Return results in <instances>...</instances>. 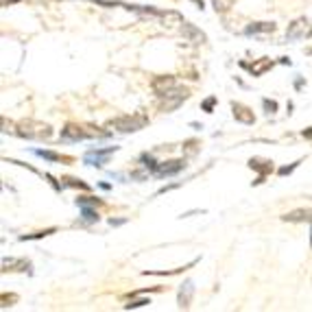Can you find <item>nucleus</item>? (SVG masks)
I'll return each instance as SVG.
<instances>
[{"instance_id": "21", "label": "nucleus", "mask_w": 312, "mask_h": 312, "mask_svg": "<svg viewBox=\"0 0 312 312\" xmlns=\"http://www.w3.org/2000/svg\"><path fill=\"white\" fill-rule=\"evenodd\" d=\"M234 0H212V4H214L216 11H225V9H229V4H232Z\"/></svg>"}, {"instance_id": "15", "label": "nucleus", "mask_w": 312, "mask_h": 312, "mask_svg": "<svg viewBox=\"0 0 312 312\" xmlns=\"http://www.w3.org/2000/svg\"><path fill=\"white\" fill-rule=\"evenodd\" d=\"M242 66H245V68H249V72H251V74H262V72H264V70H269V68L271 66H273V61H269V59H264V61H260V63H257V66H247V63H242Z\"/></svg>"}, {"instance_id": "1", "label": "nucleus", "mask_w": 312, "mask_h": 312, "mask_svg": "<svg viewBox=\"0 0 312 312\" xmlns=\"http://www.w3.org/2000/svg\"><path fill=\"white\" fill-rule=\"evenodd\" d=\"M18 135H22V138H26V140H46V138H51V135H53V131H51V127H48V125L26 120V123L20 125Z\"/></svg>"}, {"instance_id": "2", "label": "nucleus", "mask_w": 312, "mask_h": 312, "mask_svg": "<svg viewBox=\"0 0 312 312\" xmlns=\"http://www.w3.org/2000/svg\"><path fill=\"white\" fill-rule=\"evenodd\" d=\"M147 123H148V120L144 118V116H120V118L111 120L110 127H111V129L123 131V133H133V131L142 129Z\"/></svg>"}, {"instance_id": "24", "label": "nucleus", "mask_w": 312, "mask_h": 312, "mask_svg": "<svg viewBox=\"0 0 312 312\" xmlns=\"http://www.w3.org/2000/svg\"><path fill=\"white\" fill-rule=\"evenodd\" d=\"M262 105H264V110L269 111V114L277 110V103H275V101H269V98H264V101H262Z\"/></svg>"}, {"instance_id": "12", "label": "nucleus", "mask_w": 312, "mask_h": 312, "mask_svg": "<svg viewBox=\"0 0 312 312\" xmlns=\"http://www.w3.org/2000/svg\"><path fill=\"white\" fill-rule=\"evenodd\" d=\"M273 31H275V24H273V22H257V24L247 26L245 33H247V35H257V33H273Z\"/></svg>"}, {"instance_id": "23", "label": "nucleus", "mask_w": 312, "mask_h": 312, "mask_svg": "<svg viewBox=\"0 0 312 312\" xmlns=\"http://www.w3.org/2000/svg\"><path fill=\"white\" fill-rule=\"evenodd\" d=\"M299 164H301V160H297L295 164H291V166H284V168H279V175H282V177H286V175H291L295 168H299Z\"/></svg>"}, {"instance_id": "4", "label": "nucleus", "mask_w": 312, "mask_h": 312, "mask_svg": "<svg viewBox=\"0 0 312 312\" xmlns=\"http://www.w3.org/2000/svg\"><path fill=\"white\" fill-rule=\"evenodd\" d=\"M94 133H90V131H85L83 127L79 125H68L66 129L61 131V140L63 142H79V140H88L92 138Z\"/></svg>"}, {"instance_id": "30", "label": "nucleus", "mask_w": 312, "mask_h": 312, "mask_svg": "<svg viewBox=\"0 0 312 312\" xmlns=\"http://www.w3.org/2000/svg\"><path fill=\"white\" fill-rule=\"evenodd\" d=\"M192 2H194V4H199V7L203 9V0H192Z\"/></svg>"}, {"instance_id": "19", "label": "nucleus", "mask_w": 312, "mask_h": 312, "mask_svg": "<svg viewBox=\"0 0 312 312\" xmlns=\"http://www.w3.org/2000/svg\"><path fill=\"white\" fill-rule=\"evenodd\" d=\"M35 155H39V157H44V160H48V162H61V155L59 153H55V151H35Z\"/></svg>"}, {"instance_id": "27", "label": "nucleus", "mask_w": 312, "mask_h": 312, "mask_svg": "<svg viewBox=\"0 0 312 312\" xmlns=\"http://www.w3.org/2000/svg\"><path fill=\"white\" fill-rule=\"evenodd\" d=\"M147 173H131V179H144Z\"/></svg>"}, {"instance_id": "25", "label": "nucleus", "mask_w": 312, "mask_h": 312, "mask_svg": "<svg viewBox=\"0 0 312 312\" xmlns=\"http://www.w3.org/2000/svg\"><path fill=\"white\" fill-rule=\"evenodd\" d=\"M66 182H68V186H72V188H81V190H88V186H85V184L76 182V179H66Z\"/></svg>"}, {"instance_id": "9", "label": "nucleus", "mask_w": 312, "mask_h": 312, "mask_svg": "<svg viewBox=\"0 0 312 312\" xmlns=\"http://www.w3.org/2000/svg\"><path fill=\"white\" fill-rule=\"evenodd\" d=\"M184 160H175V162H168V164H164V166H157V170H155V175L157 177H173V175H177L179 170H184Z\"/></svg>"}, {"instance_id": "8", "label": "nucleus", "mask_w": 312, "mask_h": 312, "mask_svg": "<svg viewBox=\"0 0 312 312\" xmlns=\"http://www.w3.org/2000/svg\"><path fill=\"white\" fill-rule=\"evenodd\" d=\"M232 110H234V118H236L238 123H242V125H253L256 123V116H253V111L249 110V107L240 105V103H234Z\"/></svg>"}, {"instance_id": "22", "label": "nucleus", "mask_w": 312, "mask_h": 312, "mask_svg": "<svg viewBox=\"0 0 312 312\" xmlns=\"http://www.w3.org/2000/svg\"><path fill=\"white\" fill-rule=\"evenodd\" d=\"M147 304H151V301L144 297V299H135V301H131V304H127L125 308L127 310H133V308H142V306H147Z\"/></svg>"}, {"instance_id": "3", "label": "nucleus", "mask_w": 312, "mask_h": 312, "mask_svg": "<svg viewBox=\"0 0 312 312\" xmlns=\"http://www.w3.org/2000/svg\"><path fill=\"white\" fill-rule=\"evenodd\" d=\"M162 98H164V101L160 103V110H162V111H173V110H177V107L188 98V90H186V88H179V85H175V88L170 90V92H166Z\"/></svg>"}, {"instance_id": "29", "label": "nucleus", "mask_w": 312, "mask_h": 312, "mask_svg": "<svg viewBox=\"0 0 312 312\" xmlns=\"http://www.w3.org/2000/svg\"><path fill=\"white\" fill-rule=\"evenodd\" d=\"M304 138H308V140H312V129H306V131H304Z\"/></svg>"}, {"instance_id": "18", "label": "nucleus", "mask_w": 312, "mask_h": 312, "mask_svg": "<svg viewBox=\"0 0 312 312\" xmlns=\"http://www.w3.org/2000/svg\"><path fill=\"white\" fill-rule=\"evenodd\" d=\"M81 214H83L85 220H90V223H94V220H98V212L92 210V207L88 205H81Z\"/></svg>"}, {"instance_id": "28", "label": "nucleus", "mask_w": 312, "mask_h": 312, "mask_svg": "<svg viewBox=\"0 0 312 312\" xmlns=\"http://www.w3.org/2000/svg\"><path fill=\"white\" fill-rule=\"evenodd\" d=\"M123 223H125V219H118V220L111 219V220H110V225H123Z\"/></svg>"}, {"instance_id": "13", "label": "nucleus", "mask_w": 312, "mask_h": 312, "mask_svg": "<svg viewBox=\"0 0 312 312\" xmlns=\"http://www.w3.org/2000/svg\"><path fill=\"white\" fill-rule=\"evenodd\" d=\"M192 293H194L192 282H186L182 286V291H179V306H182V308H186V306L190 304V297H192Z\"/></svg>"}, {"instance_id": "6", "label": "nucleus", "mask_w": 312, "mask_h": 312, "mask_svg": "<svg viewBox=\"0 0 312 312\" xmlns=\"http://www.w3.org/2000/svg\"><path fill=\"white\" fill-rule=\"evenodd\" d=\"M177 85V81H175V76H155L151 83L153 92L157 94V96H164L166 92H170V90Z\"/></svg>"}, {"instance_id": "26", "label": "nucleus", "mask_w": 312, "mask_h": 312, "mask_svg": "<svg viewBox=\"0 0 312 312\" xmlns=\"http://www.w3.org/2000/svg\"><path fill=\"white\" fill-rule=\"evenodd\" d=\"M214 103H216V98H214V96H212V98H207V101L203 103V110H205V111H212V107H214Z\"/></svg>"}, {"instance_id": "16", "label": "nucleus", "mask_w": 312, "mask_h": 312, "mask_svg": "<svg viewBox=\"0 0 312 312\" xmlns=\"http://www.w3.org/2000/svg\"><path fill=\"white\" fill-rule=\"evenodd\" d=\"M140 160H142L144 162V168H148V170H153V173H155V170H157V166H160V164H157V162L155 160H153V155H148V153H142V155H140Z\"/></svg>"}, {"instance_id": "20", "label": "nucleus", "mask_w": 312, "mask_h": 312, "mask_svg": "<svg viewBox=\"0 0 312 312\" xmlns=\"http://www.w3.org/2000/svg\"><path fill=\"white\" fill-rule=\"evenodd\" d=\"M98 199H94V197H81V199H76V205H98Z\"/></svg>"}, {"instance_id": "10", "label": "nucleus", "mask_w": 312, "mask_h": 312, "mask_svg": "<svg viewBox=\"0 0 312 312\" xmlns=\"http://www.w3.org/2000/svg\"><path fill=\"white\" fill-rule=\"evenodd\" d=\"M282 219L288 220V223H304V220L312 223V207H304V210H293V212H288V214H284Z\"/></svg>"}, {"instance_id": "11", "label": "nucleus", "mask_w": 312, "mask_h": 312, "mask_svg": "<svg viewBox=\"0 0 312 312\" xmlns=\"http://www.w3.org/2000/svg\"><path fill=\"white\" fill-rule=\"evenodd\" d=\"M249 166H251L253 170H257V173H260V179H257L256 184H262L264 175H269L271 170H273V162H269V160H260V157H253V160L249 162Z\"/></svg>"}, {"instance_id": "7", "label": "nucleus", "mask_w": 312, "mask_h": 312, "mask_svg": "<svg viewBox=\"0 0 312 312\" xmlns=\"http://www.w3.org/2000/svg\"><path fill=\"white\" fill-rule=\"evenodd\" d=\"M308 33H310V29H308V20L299 18V20H295L291 26H288L286 37H288V39H301V37H306Z\"/></svg>"}, {"instance_id": "31", "label": "nucleus", "mask_w": 312, "mask_h": 312, "mask_svg": "<svg viewBox=\"0 0 312 312\" xmlns=\"http://www.w3.org/2000/svg\"><path fill=\"white\" fill-rule=\"evenodd\" d=\"M310 247H312V227H310Z\"/></svg>"}, {"instance_id": "17", "label": "nucleus", "mask_w": 312, "mask_h": 312, "mask_svg": "<svg viewBox=\"0 0 312 312\" xmlns=\"http://www.w3.org/2000/svg\"><path fill=\"white\" fill-rule=\"evenodd\" d=\"M2 266H4V271H18L16 266H29V262H24V260H16V257H9V260H4L2 262Z\"/></svg>"}, {"instance_id": "5", "label": "nucleus", "mask_w": 312, "mask_h": 312, "mask_svg": "<svg viewBox=\"0 0 312 312\" xmlns=\"http://www.w3.org/2000/svg\"><path fill=\"white\" fill-rule=\"evenodd\" d=\"M111 153H116V147L94 148V151H90L88 155H85V164H90V166H103V164H107V157H110Z\"/></svg>"}, {"instance_id": "14", "label": "nucleus", "mask_w": 312, "mask_h": 312, "mask_svg": "<svg viewBox=\"0 0 312 312\" xmlns=\"http://www.w3.org/2000/svg\"><path fill=\"white\" fill-rule=\"evenodd\" d=\"M184 33H186L188 37L192 39V42H203V39H205V35H203L201 31L194 29L192 24H186V22H184Z\"/></svg>"}]
</instances>
